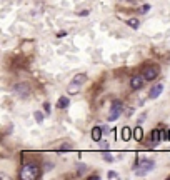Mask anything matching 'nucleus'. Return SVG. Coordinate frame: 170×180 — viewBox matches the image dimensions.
<instances>
[{
  "label": "nucleus",
  "mask_w": 170,
  "mask_h": 180,
  "mask_svg": "<svg viewBox=\"0 0 170 180\" xmlns=\"http://www.w3.org/2000/svg\"><path fill=\"white\" fill-rule=\"evenodd\" d=\"M155 167V162L150 158H137V162L134 165V172L135 175H138V177H143V175H147L150 170H153Z\"/></svg>",
  "instance_id": "f257e3e1"
},
{
  "label": "nucleus",
  "mask_w": 170,
  "mask_h": 180,
  "mask_svg": "<svg viewBox=\"0 0 170 180\" xmlns=\"http://www.w3.org/2000/svg\"><path fill=\"white\" fill-rule=\"evenodd\" d=\"M40 177V168L35 163H27L23 165L22 172H20V178L22 180H35Z\"/></svg>",
  "instance_id": "f03ea898"
},
{
  "label": "nucleus",
  "mask_w": 170,
  "mask_h": 180,
  "mask_svg": "<svg viewBox=\"0 0 170 180\" xmlns=\"http://www.w3.org/2000/svg\"><path fill=\"white\" fill-rule=\"evenodd\" d=\"M87 82V75L85 74H77L74 77V80L69 84V87H67V92H69L70 95H75L77 92L80 90V85H84Z\"/></svg>",
  "instance_id": "7ed1b4c3"
},
{
  "label": "nucleus",
  "mask_w": 170,
  "mask_h": 180,
  "mask_svg": "<svg viewBox=\"0 0 170 180\" xmlns=\"http://www.w3.org/2000/svg\"><path fill=\"white\" fill-rule=\"evenodd\" d=\"M122 110H124V104L119 102V100H115L114 104H112V107H110V112H109L107 120H109V122H115V120L120 117V114H122Z\"/></svg>",
  "instance_id": "20e7f679"
},
{
  "label": "nucleus",
  "mask_w": 170,
  "mask_h": 180,
  "mask_svg": "<svg viewBox=\"0 0 170 180\" xmlns=\"http://www.w3.org/2000/svg\"><path fill=\"white\" fill-rule=\"evenodd\" d=\"M13 92H15V95L25 99V97H28V94H30V89H28L27 84H17L15 87H13Z\"/></svg>",
  "instance_id": "39448f33"
},
{
  "label": "nucleus",
  "mask_w": 170,
  "mask_h": 180,
  "mask_svg": "<svg viewBox=\"0 0 170 180\" xmlns=\"http://www.w3.org/2000/svg\"><path fill=\"white\" fill-rule=\"evenodd\" d=\"M143 84H145V77L143 75H134L132 79H130V87H132L134 90L142 89Z\"/></svg>",
  "instance_id": "423d86ee"
},
{
  "label": "nucleus",
  "mask_w": 170,
  "mask_h": 180,
  "mask_svg": "<svg viewBox=\"0 0 170 180\" xmlns=\"http://www.w3.org/2000/svg\"><path fill=\"white\" fill-rule=\"evenodd\" d=\"M143 77H145V80H148V82L155 80L158 77V69H157V67H152V65L147 67V69L143 70Z\"/></svg>",
  "instance_id": "0eeeda50"
},
{
  "label": "nucleus",
  "mask_w": 170,
  "mask_h": 180,
  "mask_svg": "<svg viewBox=\"0 0 170 180\" xmlns=\"http://www.w3.org/2000/svg\"><path fill=\"white\" fill-rule=\"evenodd\" d=\"M162 92H163V84H155L148 92V99H157V97H160Z\"/></svg>",
  "instance_id": "6e6552de"
},
{
  "label": "nucleus",
  "mask_w": 170,
  "mask_h": 180,
  "mask_svg": "<svg viewBox=\"0 0 170 180\" xmlns=\"http://www.w3.org/2000/svg\"><path fill=\"white\" fill-rule=\"evenodd\" d=\"M160 140H163V130L153 129V130H152V142H153V144H158Z\"/></svg>",
  "instance_id": "1a4fd4ad"
},
{
  "label": "nucleus",
  "mask_w": 170,
  "mask_h": 180,
  "mask_svg": "<svg viewBox=\"0 0 170 180\" xmlns=\"http://www.w3.org/2000/svg\"><path fill=\"white\" fill-rule=\"evenodd\" d=\"M102 135H104V130H102V127H94V129H92V139H94L95 142H100V140H102Z\"/></svg>",
  "instance_id": "9d476101"
},
{
  "label": "nucleus",
  "mask_w": 170,
  "mask_h": 180,
  "mask_svg": "<svg viewBox=\"0 0 170 180\" xmlns=\"http://www.w3.org/2000/svg\"><path fill=\"white\" fill-rule=\"evenodd\" d=\"M69 105H70V99H69L67 95L60 97V99L57 100V107H59V109H67Z\"/></svg>",
  "instance_id": "9b49d317"
},
{
  "label": "nucleus",
  "mask_w": 170,
  "mask_h": 180,
  "mask_svg": "<svg viewBox=\"0 0 170 180\" xmlns=\"http://www.w3.org/2000/svg\"><path fill=\"white\" fill-rule=\"evenodd\" d=\"M132 135H134V132L130 130V127H124L122 129V140L124 142H129V140L132 139Z\"/></svg>",
  "instance_id": "f8f14e48"
},
{
  "label": "nucleus",
  "mask_w": 170,
  "mask_h": 180,
  "mask_svg": "<svg viewBox=\"0 0 170 180\" xmlns=\"http://www.w3.org/2000/svg\"><path fill=\"white\" fill-rule=\"evenodd\" d=\"M134 139L137 140V142H140V140L143 139V130H142V127H135V129H134Z\"/></svg>",
  "instance_id": "ddd939ff"
},
{
  "label": "nucleus",
  "mask_w": 170,
  "mask_h": 180,
  "mask_svg": "<svg viewBox=\"0 0 170 180\" xmlns=\"http://www.w3.org/2000/svg\"><path fill=\"white\" fill-rule=\"evenodd\" d=\"M127 23H129V27H132V28H138V18H130Z\"/></svg>",
  "instance_id": "4468645a"
},
{
  "label": "nucleus",
  "mask_w": 170,
  "mask_h": 180,
  "mask_svg": "<svg viewBox=\"0 0 170 180\" xmlns=\"http://www.w3.org/2000/svg\"><path fill=\"white\" fill-rule=\"evenodd\" d=\"M104 160H107V162H114V155H112L110 152H109V150H107V152H104Z\"/></svg>",
  "instance_id": "2eb2a0df"
},
{
  "label": "nucleus",
  "mask_w": 170,
  "mask_h": 180,
  "mask_svg": "<svg viewBox=\"0 0 170 180\" xmlns=\"http://www.w3.org/2000/svg\"><path fill=\"white\" fill-rule=\"evenodd\" d=\"M33 117H35V120H37L38 124L43 122V114H40V112H35V114H33Z\"/></svg>",
  "instance_id": "dca6fc26"
},
{
  "label": "nucleus",
  "mask_w": 170,
  "mask_h": 180,
  "mask_svg": "<svg viewBox=\"0 0 170 180\" xmlns=\"http://www.w3.org/2000/svg\"><path fill=\"white\" fill-rule=\"evenodd\" d=\"M109 178H119V173L115 172V170H110V172H109Z\"/></svg>",
  "instance_id": "f3484780"
},
{
  "label": "nucleus",
  "mask_w": 170,
  "mask_h": 180,
  "mask_svg": "<svg viewBox=\"0 0 170 180\" xmlns=\"http://www.w3.org/2000/svg\"><path fill=\"white\" fill-rule=\"evenodd\" d=\"M150 10V5H143L142 8H140V13H147Z\"/></svg>",
  "instance_id": "a211bd4d"
},
{
  "label": "nucleus",
  "mask_w": 170,
  "mask_h": 180,
  "mask_svg": "<svg viewBox=\"0 0 170 180\" xmlns=\"http://www.w3.org/2000/svg\"><path fill=\"white\" fill-rule=\"evenodd\" d=\"M43 109H45V114H50V104H48V102L43 104Z\"/></svg>",
  "instance_id": "6ab92c4d"
},
{
  "label": "nucleus",
  "mask_w": 170,
  "mask_h": 180,
  "mask_svg": "<svg viewBox=\"0 0 170 180\" xmlns=\"http://www.w3.org/2000/svg\"><path fill=\"white\" fill-rule=\"evenodd\" d=\"M70 148H72V147H70L69 144H64V145L60 147V152H64V150H70Z\"/></svg>",
  "instance_id": "aec40b11"
},
{
  "label": "nucleus",
  "mask_w": 170,
  "mask_h": 180,
  "mask_svg": "<svg viewBox=\"0 0 170 180\" xmlns=\"http://www.w3.org/2000/svg\"><path fill=\"white\" fill-rule=\"evenodd\" d=\"M79 15H84V17H85V15H89V10H84V12H79Z\"/></svg>",
  "instance_id": "412c9836"
},
{
  "label": "nucleus",
  "mask_w": 170,
  "mask_h": 180,
  "mask_svg": "<svg viewBox=\"0 0 170 180\" xmlns=\"http://www.w3.org/2000/svg\"><path fill=\"white\" fill-rule=\"evenodd\" d=\"M168 134H170V130H168Z\"/></svg>",
  "instance_id": "4be33fe9"
}]
</instances>
